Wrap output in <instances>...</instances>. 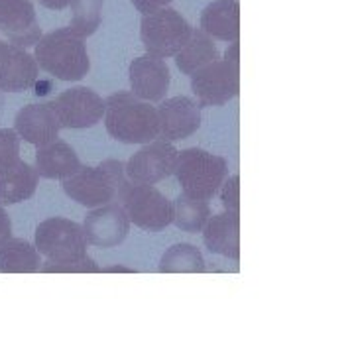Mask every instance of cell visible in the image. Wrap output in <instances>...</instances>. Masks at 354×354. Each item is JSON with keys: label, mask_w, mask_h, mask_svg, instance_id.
<instances>
[{"label": "cell", "mask_w": 354, "mask_h": 354, "mask_svg": "<svg viewBox=\"0 0 354 354\" xmlns=\"http://www.w3.org/2000/svg\"><path fill=\"white\" fill-rule=\"evenodd\" d=\"M38 177L36 167L26 164L20 158L8 167L0 169V203L16 205L28 201L38 189Z\"/></svg>", "instance_id": "20"}, {"label": "cell", "mask_w": 354, "mask_h": 354, "mask_svg": "<svg viewBox=\"0 0 354 354\" xmlns=\"http://www.w3.org/2000/svg\"><path fill=\"white\" fill-rule=\"evenodd\" d=\"M104 127L122 144H148L158 138V113L152 102L132 91H118L104 101Z\"/></svg>", "instance_id": "1"}, {"label": "cell", "mask_w": 354, "mask_h": 354, "mask_svg": "<svg viewBox=\"0 0 354 354\" xmlns=\"http://www.w3.org/2000/svg\"><path fill=\"white\" fill-rule=\"evenodd\" d=\"M191 91L199 106H221L241 91V69L227 59H215L191 73Z\"/></svg>", "instance_id": "8"}, {"label": "cell", "mask_w": 354, "mask_h": 354, "mask_svg": "<svg viewBox=\"0 0 354 354\" xmlns=\"http://www.w3.org/2000/svg\"><path fill=\"white\" fill-rule=\"evenodd\" d=\"M174 0H132V4H134V8L144 14H150L156 12V10H160V8H165V6H169Z\"/></svg>", "instance_id": "29"}, {"label": "cell", "mask_w": 354, "mask_h": 354, "mask_svg": "<svg viewBox=\"0 0 354 354\" xmlns=\"http://www.w3.org/2000/svg\"><path fill=\"white\" fill-rule=\"evenodd\" d=\"M62 128H91L104 116V101L93 88L75 87L64 91L50 102Z\"/></svg>", "instance_id": "10"}, {"label": "cell", "mask_w": 354, "mask_h": 354, "mask_svg": "<svg viewBox=\"0 0 354 354\" xmlns=\"http://www.w3.org/2000/svg\"><path fill=\"white\" fill-rule=\"evenodd\" d=\"M39 272H44V274H97V272H101V268L95 264L93 258L85 256L83 260L65 262V264H55V262L48 260L46 264H39Z\"/></svg>", "instance_id": "26"}, {"label": "cell", "mask_w": 354, "mask_h": 354, "mask_svg": "<svg viewBox=\"0 0 354 354\" xmlns=\"http://www.w3.org/2000/svg\"><path fill=\"white\" fill-rule=\"evenodd\" d=\"M158 113V138L176 142L193 136L201 127V106L189 97H171L160 101Z\"/></svg>", "instance_id": "12"}, {"label": "cell", "mask_w": 354, "mask_h": 354, "mask_svg": "<svg viewBox=\"0 0 354 354\" xmlns=\"http://www.w3.org/2000/svg\"><path fill=\"white\" fill-rule=\"evenodd\" d=\"M14 130L28 144H34L36 148H39L57 140L62 127L50 102H39L20 109L14 120Z\"/></svg>", "instance_id": "16"}, {"label": "cell", "mask_w": 354, "mask_h": 354, "mask_svg": "<svg viewBox=\"0 0 354 354\" xmlns=\"http://www.w3.org/2000/svg\"><path fill=\"white\" fill-rule=\"evenodd\" d=\"M174 174L183 189V195L209 201L213 199L223 181L228 177V162L223 156L203 148H187L177 153Z\"/></svg>", "instance_id": "4"}, {"label": "cell", "mask_w": 354, "mask_h": 354, "mask_svg": "<svg viewBox=\"0 0 354 354\" xmlns=\"http://www.w3.org/2000/svg\"><path fill=\"white\" fill-rule=\"evenodd\" d=\"M39 67L24 48L0 41V91L20 93L36 85Z\"/></svg>", "instance_id": "15"}, {"label": "cell", "mask_w": 354, "mask_h": 354, "mask_svg": "<svg viewBox=\"0 0 354 354\" xmlns=\"http://www.w3.org/2000/svg\"><path fill=\"white\" fill-rule=\"evenodd\" d=\"M130 221L120 203H106L95 207L85 216L83 232L88 244L99 248H114L127 241Z\"/></svg>", "instance_id": "11"}, {"label": "cell", "mask_w": 354, "mask_h": 354, "mask_svg": "<svg viewBox=\"0 0 354 354\" xmlns=\"http://www.w3.org/2000/svg\"><path fill=\"white\" fill-rule=\"evenodd\" d=\"M39 252L24 239H8L0 244V272L2 274H34L39 270Z\"/></svg>", "instance_id": "22"}, {"label": "cell", "mask_w": 354, "mask_h": 354, "mask_svg": "<svg viewBox=\"0 0 354 354\" xmlns=\"http://www.w3.org/2000/svg\"><path fill=\"white\" fill-rule=\"evenodd\" d=\"M189 22L174 8L165 6L156 12L144 14L140 22V38L148 53L156 57H174L191 36Z\"/></svg>", "instance_id": "6"}, {"label": "cell", "mask_w": 354, "mask_h": 354, "mask_svg": "<svg viewBox=\"0 0 354 354\" xmlns=\"http://www.w3.org/2000/svg\"><path fill=\"white\" fill-rule=\"evenodd\" d=\"M128 75H130L132 93L138 99L148 102L164 101L165 93L171 83V73H169L167 64L162 57H156L152 53L136 57L130 64Z\"/></svg>", "instance_id": "14"}, {"label": "cell", "mask_w": 354, "mask_h": 354, "mask_svg": "<svg viewBox=\"0 0 354 354\" xmlns=\"http://www.w3.org/2000/svg\"><path fill=\"white\" fill-rule=\"evenodd\" d=\"M203 241L211 254H221L225 258H241V215L234 211H225L221 215L209 216L203 227Z\"/></svg>", "instance_id": "17"}, {"label": "cell", "mask_w": 354, "mask_h": 354, "mask_svg": "<svg viewBox=\"0 0 354 354\" xmlns=\"http://www.w3.org/2000/svg\"><path fill=\"white\" fill-rule=\"evenodd\" d=\"M218 191H221L223 207H225L227 211L239 213V211H241V177L232 176L228 177V181L225 179Z\"/></svg>", "instance_id": "28"}, {"label": "cell", "mask_w": 354, "mask_h": 354, "mask_svg": "<svg viewBox=\"0 0 354 354\" xmlns=\"http://www.w3.org/2000/svg\"><path fill=\"white\" fill-rule=\"evenodd\" d=\"M207 270L201 250L193 244L181 242L169 246L162 256V274H203Z\"/></svg>", "instance_id": "23"}, {"label": "cell", "mask_w": 354, "mask_h": 354, "mask_svg": "<svg viewBox=\"0 0 354 354\" xmlns=\"http://www.w3.org/2000/svg\"><path fill=\"white\" fill-rule=\"evenodd\" d=\"M102 272H106V274H114V272H127V274H134L136 270H132V268H124V266H111V268H102Z\"/></svg>", "instance_id": "33"}, {"label": "cell", "mask_w": 354, "mask_h": 354, "mask_svg": "<svg viewBox=\"0 0 354 354\" xmlns=\"http://www.w3.org/2000/svg\"><path fill=\"white\" fill-rule=\"evenodd\" d=\"M87 236L83 227L64 216H51L36 228V248L55 264L77 262L87 256Z\"/></svg>", "instance_id": "7"}, {"label": "cell", "mask_w": 354, "mask_h": 354, "mask_svg": "<svg viewBox=\"0 0 354 354\" xmlns=\"http://www.w3.org/2000/svg\"><path fill=\"white\" fill-rule=\"evenodd\" d=\"M102 4L104 0H69L71 6V30L79 38L93 36L102 20Z\"/></svg>", "instance_id": "25"}, {"label": "cell", "mask_w": 354, "mask_h": 354, "mask_svg": "<svg viewBox=\"0 0 354 354\" xmlns=\"http://www.w3.org/2000/svg\"><path fill=\"white\" fill-rule=\"evenodd\" d=\"M20 158V136L12 128H0V169Z\"/></svg>", "instance_id": "27"}, {"label": "cell", "mask_w": 354, "mask_h": 354, "mask_svg": "<svg viewBox=\"0 0 354 354\" xmlns=\"http://www.w3.org/2000/svg\"><path fill=\"white\" fill-rule=\"evenodd\" d=\"M174 205V221L176 227L183 232H201L205 223L211 216V207L209 203L187 195H179Z\"/></svg>", "instance_id": "24"}, {"label": "cell", "mask_w": 354, "mask_h": 354, "mask_svg": "<svg viewBox=\"0 0 354 354\" xmlns=\"http://www.w3.org/2000/svg\"><path fill=\"white\" fill-rule=\"evenodd\" d=\"M174 57H176L179 71L185 75H191L197 69L218 59V50H216L215 39L211 38L207 32H203L201 28H193L189 39L185 41V46L177 51Z\"/></svg>", "instance_id": "21"}, {"label": "cell", "mask_w": 354, "mask_h": 354, "mask_svg": "<svg viewBox=\"0 0 354 354\" xmlns=\"http://www.w3.org/2000/svg\"><path fill=\"white\" fill-rule=\"evenodd\" d=\"M225 59H227L228 64L232 65H241V46H239V41H232V46L225 51Z\"/></svg>", "instance_id": "31"}, {"label": "cell", "mask_w": 354, "mask_h": 354, "mask_svg": "<svg viewBox=\"0 0 354 354\" xmlns=\"http://www.w3.org/2000/svg\"><path fill=\"white\" fill-rule=\"evenodd\" d=\"M124 164L118 160H104L97 167H79L73 176L64 179V191L83 207L95 209L118 199L127 183Z\"/></svg>", "instance_id": "3"}, {"label": "cell", "mask_w": 354, "mask_h": 354, "mask_svg": "<svg viewBox=\"0 0 354 354\" xmlns=\"http://www.w3.org/2000/svg\"><path fill=\"white\" fill-rule=\"evenodd\" d=\"M201 30L213 39L239 41L241 36V4L239 0H213L201 14Z\"/></svg>", "instance_id": "18"}, {"label": "cell", "mask_w": 354, "mask_h": 354, "mask_svg": "<svg viewBox=\"0 0 354 354\" xmlns=\"http://www.w3.org/2000/svg\"><path fill=\"white\" fill-rule=\"evenodd\" d=\"M0 32L20 48H34L41 38L32 0H0Z\"/></svg>", "instance_id": "13"}, {"label": "cell", "mask_w": 354, "mask_h": 354, "mask_svg": "<svg viewBox=\"0 0 354 354\" xmlns=\"http://www.w3.org/2000/svg\"><path fill=\"white\" fill-rule=\"evenodd\" d=\"M177 153L179 152L176 146L167 140L148 142L124 165L127 179L132 183H148V185L164 181L176 169Z\"/></svg>", "instance_id": "9"}, {"label": "cell", "mask_w": 354, "mask_h": 354, "mask_svg": "<svg viewBox=\"0 0 354 354\" xmlns=\"http://www.w3.org/2000/svg\"><path fill=\"white\" fill-rule=\"evenodd\" d=\"M118 201L122 205L128 221L136 227L160 232L174 221V205L162 191L148 183L127 181L118 193Z\"/></svg>", "instance_id": "5"}, {"label": "cell", "mask_w": 354, "mask_h": 354, "mask_svg": "<svg viewBox=\"0 0 354 354\" xmlns=\"http://www.w3.org/2000/svg\"><path fill=\"white\" fill-rule=\"evenodd\" d=\"M38 2L50 10H64L69 6V0H38Z\"/></svg>", "instance_id": "32"}, {"label": "cell", "mask_w": 354, "mask_h": 354, "mask_svg": "<svg viewBox=\"0 0 354 354\" xmlns=\"http://www.w3.org/2000/svg\"><path fill=\"white\" fill-rule=\"evenodd\" d=\"M34 59L39 69L59 81H81L91 69L85 39L71 28H59L41 36L34 46Z\"/></svg>", "instance_id": "2"}, {"label": "cell", "mask_w": 354, "mask_h": 354, "mask_svg": "<svg viewBox=\"0 0 354 354\" xmlns=\"http://www.w3.org/2000/svg\"><path fill=\"white\" fill-rule=\"evenodd\" d=\"M79 167V156L64 140H53L46 146H39L36 152V171L46 179H67Z\"/></svg>", "instance_id": "19"}, {"label": "cell", "mask_w": 354, "mask_h": 354, "mask_svg": "<svg viewBox=\"0 0 354 354\" xmlns=\"http://www.w3.org/2000/svg\"><path fill=\"white\" fill-rule=\"evenodd\" d=\"M12 236V221L8 213L4 211V207L0 205V244L4 241H8Z\"/></svg>", "instance_id": "30"}]
</instances>
